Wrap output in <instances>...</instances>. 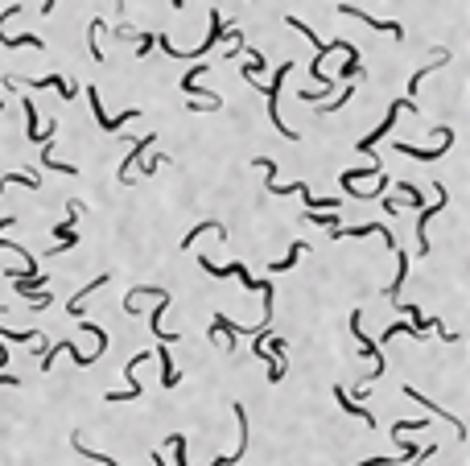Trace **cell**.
Here are the masks:
<instances>
[{
	"instance_id": "obj_1",
	"label": "cell",
	"mask_w": 470,
	"mask_h": 466,
	"mask_svg": "<svg viewBox=\"0 0 470 466\" xmlns=\"http://www.w3.org/2000/svg\"><path fill=\"white\" fill-rule=\"evenodd\" d=\"M223 38H227V25H223V13H219V8H211V33H206V42H202V46L178 50V46H174V42H169V38H165V33H153V46H161V50H165V54H169V58H206V54H211V46H219Z\"/></svg>"
},
{
	"instance_id": "obj_2",
	"label": "cell",
	"mask_w": 470,
	"mask_h": 466,
	"mask_svg": "<svg viewBox=\"0 0 470 466\" xmlns=\"http://www.w3.org/2000/svg\"><path fill=\"white\" fill-rule=\"evenodd\" d=\"M400 112H409V116H413V112H417V103H409V99H396V103L388 107V116H384V124H379L376 133H367V137L359 140L355 149H359V153H367V157H376V144H379V140H384V137H388V133H392V124H396V116H400Z\"/></svg>"
},
{
	"instance_id": "obj_3",
	"label": "cell",
	"mask_w": 470,
	"mask_h": 466,
	"mask_svg": "<svg viewBox=\"0 0 470 466\" xmlns=\"http://www.w3.org/2000/svg\"><path fill=\"white\" fill-rule=\"evenodd\" d=\"M289 70H293V66L281 62V66H277V75H273V87H264V95H268V120H273V128H277L285 140H297V133L281 120V107H277V103H281V83H285V75H289Z\"/></svg>"
},
{
	"instance_id": "obj_4",
	"label": "cell",
	"mask_w": 470,
	"mask_h": 466,
	"mask_svg": "<svg viewBox=\"0 0 470 466\" xmlns=\"http://www.w3.org/2000/svg\"><path fill=\"white\" fill-rule=\"evenodd\" d=\"M433 190H437V202L433 206H421V219H417V252H429V219L437 215V211H446V202H450V194H446V186L441 182H433Z\"/></svg>"
},
{
	"instance_id": "obj_5",
	"label": "cell",
	"mask_w": 470,
	"mask_h": 466,
	"mask_svg": "<svg viewBox=\"0 0 470 466\" xmlns=\"http://www.w3.org/2000/svg\"><path fill=\"white\" fill-rule=\"evenodd\" d=\"M450 144H454V128H441V144H437V149H421V144L396 140V153H400V157H413V161H437Z\"/></svg>"
},
{
	"instance_id": "obj_6",
	"label": "cell",
	"mask_w": 470,
	"mask_h": 466,
	"mask_svg": "<svg viewBox=\"0 0 470 466\" xmlns=\"http://www.w3.org/2000/svg\"><path fill=\"white\" fill-rule=\"evenodd\" d=\"M144 359H149V351H141V355H132V359L124 363V375H128V388H124V392H107V396H103L107 405H120V400H137V396H141V379H137V372H141V363H144Z\"/></svg>"
},
{
	"instance_id": "obj_7",
	"label": "cell",
	"mask_w": 470,
	"mask_h": 466,
	"mask_svg": "<svg viewBox=\"0 0 470 466\" xmlns=\"http://www.w3.org/2000/svg\"><path fill=\"white\" fill-rule=\"evenodd\" d=\"M198 264H202V273H206V277H239V285H243V289H252V293H260V280L252 277V273H248V269H243L239 260H235V264H211V260L202 256Z\"/></svg>"
},
{
	"instance_id": "obj_8",
	"label": "cell",
	"mask_w": 470,
	"mask_h": 466,
	"mask_svg": "<svg viewBox=\"0 0 470 466\" xmlns=\"http://www.w3.org/2000/svg\"><path fill=\"white\" fill-rule=\"evenodd\" d=\"M87 99H91V112H95V124L103 128V133H116L124 120H132V116H141V107H128V112H116V116H107L103 112V103H99V91H87Z\"/></svg>"
},
{
	"instance_id": "obj_9",
	"label": "cell",
	"mask_w": 470,
	"mask_h": 466,
	"mask_svg": "<svg viewBox=\"0 0 470 466\" xmlns=\"http://www.w3.org/2000/svg\"><path fill=\"white\" fill-rule=\"evenodd\" d=\"M351 330H355V338H359L363 355H372V363H376V368H372V379H379V375H384V351H379V343H372V338L363 334V314H359V310L351 314Z\"/></svg>"
},
{
	"instance_id": "obj_10",
	"label": "cell",
	"mask_w": 470,
	"mask_h": 466,
	"mask_svg": "<svg viewBox=\"0 0 470 466\" xmlns=\"http://www.w3.org/2000/svg\"><path fill=\"white\" fill-rule=\"evenodd\" d=\"M338 13H347V17H359L363 25H372V29H379V33H392L396 42H404V25H400V21H379V17L363 13V8H355V4H338Z\"/></svg>"
},
{
	"instance_id": "obj_11",
	"label": "cell",
	"mask_w": 470,
	"mask_h": 466,
	"mask_svg": "<svg viewBox=\"0 0 470 466\" xmlns=\"http://www.w3.org/2000/svg\"><path fill=\"white\" fill-rule=\"evenodd\" d=\"M149 144H157V137H153V133H149V137H141V140H132V153H128V157H124V165H120V182H124V186H132V182H137V178H132V170L141 165V157L149 153Z\"/></svg>"
},
{
	"instance_id": "obj_12",
	"label": "cell",
	"mask_w": 470,
	"mask_h": 466,
	"mask_svg": "<svg viewBox=\"0 0 470 466\" xmlns=\"http://www.w3.org/2000/svg\"><path fill=\"white\" fill-rule=\"evenodd\" d=\"M404 396H409V400H421V405L429 409V413H433V417L450 421V425H454V433H458V437H467V421H462V417H454V413H446V409H437V400L421 396V392H417V388H409V384H404Z\"/></svg>"
},
{
	"instance_id": "obj_13",
	"label": "cell",
	"mask_w": 470,
	"mask_h": 466,
	"mask_svg": "<svg viewBox=\"0 0 470 466\" xmlns=\"http://www.w3.org/2000/svg\"><path fill=\"white\" fill-rule=\"evenodd\" d=\"M21 112H25L29 140H33V144H46V140L54 137V124H46V133H42V124H38V103H33V99H25V103H21Z\"/></svg>"
},
{
	"instance_id": "obj_14",
	"label": "cell",
	"mask_w": 470,
	"mask_h": 466,
	"mask_svg": "<svg viewBox=\"0 0 470 466\" xmlns=\"http://www.w3.org/2000/svg\"><path fill=\"white\" fill-rule=\"evenodd\" d=\"M334 400H338V409H342L347 417H359V421H367V425H376V413H372V409H363V405H355V400H351V392H347V388H338V384H334Z\"/></svg>"
},
{
	"instance_id": "obj_15",
	"label": "cell",
	"mask_w": 470,
	"mask_h": 466,
	"mask_svg": "<svg viewBox=\"0 0 470 466\" xmlns=\"http://www.w3.org/2000/svg\"><path fill=\"white\" fill-rule=\"evenodd\" d=\"M107 273H103V277H95L91 285H83V289H79V293H75V297H70V301H66V314H70V318H83V301H87V297H91L95 289H103V285H107Z\"/></svg>"
},
{
	"instance_id": "obj_16",
	"label": "cell",
	"mask_w": 470,
	"mask_h": 466,
	"mask_svg": "<svg viewBox=\"0 0 470 466\" xmlns=\"http://www.w3.org/2000/svg\"><path fill=\"white\" fill-rule=\"evenodd\" d=\"M21 83H25V87H54L62 99H75V91H79V87H75V83H66L62 75H46V79H21Z\"/></svg>"
},
{
	"instance_id": "obj_17",
	"label": "cell",
	"mask_w": 470,
	"mask_h": 466,
	"mask_svg": "<svg viewBox=\"0 0 470 466\" xmlns=\"http://www.w3.org/2000/svg\"><path fill=\"white\" fill-rule=\"evenodd\" d=\"M211 334H227V351H235V343H239L243 326H235L227 314H215V330H211Z\"/></svg>"
},
{
	"instance_id": "obj_18",
	"label": "cell",
	"mask_w": 470,
	"mask_h": 466,
	"mask_svg": "<svg viewBox=\"0 0 470 466\" xmlns=\"http://www.w3.org/2000/svg\"><path fill=\"white\" fill-rule=\"evenodd\" d=\"M404 277H409V252H400V248H396V280L388 285V297H392V301L400 297V289H404Z\"/></svg>"
},
{
	"instance_id": "obj_19",
	"label": "cell",
	"mask_w": 470,
	"mask_h": 466,
	"mask_svg": "<svg viewBox=\"0 0 470 466\" xmlns=\"http://www.w3.org/2000/svg\"><path fill=\"white\" fill-rule=\"evenodd\" d=\"M70 446H75V454H83V458H91V463H99V466H120L116 458H107V454H99V450H91V446H87V442H83L79 433L70 437Z\"/></svg>"
},
{
	"instance_id": "obj_20",
	"label": "cell",
	"mask_w": 470,
	"mask_h": 466,
	"mask_svg": "<svg viewBox=\"0 0 470 466\" xmlns=\"http://www.w3.org/2000/svg\"><path fill=\"white\" fill-rule=\"evenodd\" d=\"M301 252H310V243H305V239H297V243L289 248V256H285V260H277V264H268V273H289V269H293V264L301 260Z\"/></svg>"
},
{
	"instance_id": "obj_21",
	"label": "cell",
	"mask_w": 470,
	"mask_h": 466,
	"mask_svg": "<svg viewBox=\"0 0 470 466\" xmlns=\"http://www.w3.org/2000/svg\"><path fill=\"white\" fill-rule=\"evenodd\" d=\"M42 165H46V170H58V174H66V178H79V170H75V165H62V161H58V157H54V144H42Z\"/></svg>"
},
{
	"instance_id": "obj_22",
	"label": "cell",
	"mask_w": 470,
	"mask_h": 466,
	"mask_svg": "<svg viewBox=\"0 0 470 466\" xmlns=\"http://www.w3.org/2000/svg\"><path fill=\"white\" fill-rule=\"evenodd\" d=\"M206 232H215V235H219V239H227V227H223V223H215V219H211V223H198V227H194V232H186V239H182V248H190V243H194V239H198V235H206Z\"/></svg>"
},
{
	"instance_id": "obj_23",
	"label": "cell",
	"mask_w": 470,
	"mask_h": 466,
	"mask_svg": "<svg viewBox=\"0 0 470 466\" xmlns=\"http://www.w3.org/2000/svg\"><path fill=\"white\" fill-rule=\"evenodd\" d=\"M8 186H29V190H42V178H33V174H4V182H0V190Z\"/></svg>"
},
{
	"instance_id": "obj_24",
	"label": "cell",
	"mask_w": 470,
	"mask_h": 466,
	"mask_svg": "<svg viewBox=\"0 0 470 466\" xmlns=\"http://www.w3.org/2000/svg\"><path fill=\"white\" fill-rule=\"evenodd\" d=\"M305 219H310V223H318V227H330V232H334V227H342V223H338V211H305Z\"/></svg>"
},
{
	"instance_id": "obj_25",
	"label": "cell",
	"mask_w": 470,
	"mask_h": 466,
	"mask_svg": "<svg viewBox=\"0 0 470 466\" xmlns=\"http://www.w3.org/2000/svg\"><path fill=\"white\" fill-rule=\"evenodd\" d=\"M396 190H400V198H404L413 211H421V190L413 186V182H404V178H400V182H396Z\"/></svg>"
},
{
	"instance_id": "obj_26",
	"label": "cell",
	"mask_w": 470,
	"mask_h": 466,
	"mask_svg": "<svg viewBox=\"0 0 470 466\" xmlns=\"http://www.w3.org/2000/svg\"><path fill=\"white\" fill-rule=\"evenodd\" d=\"M182 91H186V95H202V99H206V107H223V99H219V95L202 91V87H198V83H190V79H182Z\"/></svg>"
},
{
	"instance_id": "obj_27",
	"label": "cell",
	"mask_w": 470,
	"mask_h": 466,
	"mask_svg": "<svg viewBox=\"0 0 470 466\" xmlns=\"http://www.w3.org/2000/svg\"><path fill=\"white\" fill-rule=\"evenodd\" d=\"M165 442L174 446V458H178V466H190V463H186V437H182V433H169Z\"/></svg>"
},
{
	"instance_id": "obj_28",
	"label": "cell",
	"mask_w": 470,
	"mask_h": 466,
	"mask_svg": "<svg viewBox=\"0 0 470 466\" xmlns=\"http://www.w3.org/2000/svg\"><path fill=\"white\" fill-rule=\"evenodd\" d=\"M87 33H91V58H95V62H103V50L95 46V38L103 33V17H95V21H91V29H87Z\"/></svg>"
},
{
	"instance_id": "obj_29",
	"label": "cell",
	"mask_w": 470,
	"mask_h": 466,
	"mask_svg": "<svg viewBox=\"0 0 470 466\" xmlns=\"http://www.w3.org/2000/svg\"><path fill=\"white\" fill-rule=\"evenodd\" d=\"M359 70H363V62H359V58H347V66L338 70V79H355Z\"/></svg>"
},
{
	"instance_id": "obj_30",
	"label": "cell",
	"mask_w": 470,
	"mask_h": 466,
	"mask_svg": "<svg viewBox=\"0 0 470 466\" xmlns=\"http://www.w3.org/2000/svg\"><path fill=\"white\" fill-rule=\"evenodd\" d=\"M165 161H169V157H161V153H153V157H149V161H144V178H149V174H157V170H161V165H165Z\"/></svg>"
},
{
	"instance_id": "obj_31",
	"label": "cell",
	"mask_w": 470,
	"mask_h": 466,
	"mask_svg": "<svg viewBox=\"0 0 470 466\" xmlns=\"http://www.w3.org/2000/svg\"><path fill=\"white\" fill-rule=\"evenodd\" d=\"M153 50V33H137V58H144Z\"/></svg>"
},
{
	"instance_id": "obj_32",
	"label": "cell",
	"mask_w": 470,
	"mask_h": 466,
	"mask_svg": "<svg viewBox=\"0 0 470 466\" xmlns=\"http://www.w3.org/2000/svg\"><path fill=\"white\" fill-rule=\"evenodd\" d=\"M4 384H8V388H17L21 379H17V375H0V388H4Z\"/></svg>"
},
{
	"instance_id": "obj_33",
	"label": "cell",
	"mask_w": 470,
	"mask_h": 466,
	"mask_svg": "<svg viewBox=\"0 0 470 466\" xmlns=\"http://www.w3.org/2000/svg\"><path fill=\"white\" fill-rule=\"evenodd\" d=\"M112 4H116V13H124V0H112Z\"/></svg>"
},
{
	"instance_id": "obj_34",
	"label": "cell",
	"mask_w": 470,
	"mask_h": 466,
	"mask_svg": "<svg viewBox=\"0 0 470 466\" xmlns=\"http://www.w3.org/2000/svg\"><path fill=\"white\" fill-rule=\"evenodd\" d=\"M153 466H165V463H161V454H153Z\"/></svg>"
},
{
	"instance_id": "obj_35",
	"label": "cell",
	"mask_w": 470,
	"mask_h": 466,
	"mask_svg": "<svg viewBox=\"0 0 470 466\" xmlns=\"http://www.w3.org/2000/svg\"><path fill=\"white\" fill-rule=\"evenodd\" d=\"M182 4H186V0H174V8H182Z\"/></svg>"
}]
</instances>
